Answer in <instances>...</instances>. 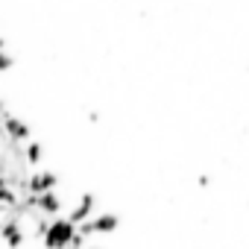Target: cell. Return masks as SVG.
Wrapping results in <instances>:
<instances>
[{"instance_id":"7a4b0ae2","label":"cell","mask_w":249,"mask_h":249,"mask_svg":"<svg viewBox=\"0 0 249 249\" xmlns=\"http://www.w3.org/2000/svg\"><path fill=\"white\" fill-rule=\"evenodd\" d=\"M0 126H3V135H6V141H15V144H24V141H30V126L21 120V117H15V114H3L0 117Z\"/></svg>"},{"instance_id":"9c48e42d","label":"cell","mask_w":249,"mask_h":249,"mask_svg":"<svg viewBox=\"0 0 249 249\" xmlns=\"http://www.w3.org/2000/svg\"><path fill=\"white\" fill-rule=\"evenodd\" d=\"M3 188H9V185H6V176L0 173V191H3Z\"/></svg>"},{"instance_id":"6da1fadb","label":"cell","mask_w":249,"mask_h":249,"mask_svg":"<svg viewBox=\"0 0 249 249\" xmlns=\"http://www.w3.org/2000/svg\"><path fill=\"white\" fill-rule=\"evenodd\" d=\"M73 234H76V226L68 223V217H53L50 229L44 234V249H68Z\"/></svg>"},{"instance_id":"5b68a950","label":"cell","mask_w":249,"mask_h":249,"mask_svg":"<svg viewBox=\"0 0 249 249\" xmlns=\"http://www.w3.org/2000/svg\"><path fill=\"white\" fill-rule=\"evenodd\" d=\"M36 211H38L41 217H59V211H62V196H59L56 191L38 194V196H36Z\"/></svg>"},{"instance_id":"8992f818","label":"cell","mask_w":249,"mask_h":249,"mask_svg":"<svg viewBox=\"0 0 249 249\" xmlns=\"http://www.w3.org/2000/svg\"><path fill=\"white\" fill-rule=\"evenodd\" d=\"M94 205H97V199H94V194H82L79 196V205L68 214V223H73V226H82L85 220H91L94 217Z\"/></svg>"},{"instance_id":"4fadbf2b","label":"cell","mask_w":249,"mask_h":249,"mask_svg":"<svg viewBox=\"0 0 249 249\" xmlns=\"http://www.w3.org/2000/svg\"><path fill=\"white\" fill-rule=\"evenodd\" d=\"M0 229H3V220H0Z\"/></svg>"},{"instance_id":"52a82bcc","label":"cell","mask_w":249,"mask_h":249,"mask_svg":"<svg viewBox=\"0 0 249 249\" xmlns=\"http://www.w3.org/2000/svg\"><path fill=\"white\" fill-rule=\"evenodd\" d=\"M41 159H44V147L38 141H27V147H24V164L27 167H38Z\"/></svg>"},{"instance_id":"8fae6325","label":"cell","mask_w":249,"mask_h":249,"mask_svg":"<svg viewBox=\"0 0 249 249\" xmlns=\"http://www.w3.org/2000/svg\"><path fill=\"white\" fill-rule=\"evenodd\" d=\"M3 114H6V103H3V100H0V117H3Z\"/></svg>"},{"instance_id":"ba28073f","label":"cell","mask_w":249,"mask_h":249,"mask_svg":"<svg viewBox=\"0 0 249 249\" xmlns=\"http://www.w3.org/2000/svg\"><path fill=\"white\" fill-rule=\"evenodd\" d=\"M12 65H15V56H9V53L3 50V53H0V73H6Z\"/></svg>"},{"instance_id":"30bf717a","label":"cell","mask_w":249,"mask_h":249,"mask_svg":"<svg viewBox=\"0 0 249 249\" xmlns=\"http://www.w3.org/2000/svg\"><path fill=\"white\" fill-rule=\"evenodd\" d=\"M3 50H6V38H3V36H0V53H3Z\"/></svg>"},{"instance_id":"277c9868","label":"cell","mask_w":249,"mask_h":249,"mask_svg":"<svg viewBox=\"0 0 249 249\" xmlns=\"http://www.w3.org/2000/svg\"><path fill=\"white\" fill-rule=\"evenodd\" d=\"M0 237H3L6 249H21V246H24V240H27V234H24V226H21L15 217H6V220H3Z\"/></svg>"},{"instance_id":"3957f363","label":"cell","mask_w":249,"mask_h":249,"mask_svg":"<svg viewBox=\"0 0 249 249\" xmlns=\"http://www.w3.org/2000/svg\"><path fill=\"white\" fill-rule=\"evenodd\" d=\"M56 185H59V176L53 170H36V173L27 176V194H33V196L56 191Z\"/></svg>"},{"instance_id":"7c38bea8","label":"cell","mask_w":249,"mask_h":249,"mask_svg":"<svg viewBox=\"0 0 249 249\" xmlns=\"http://www.w3.org/2000/svg\"><path fill=\"white\" fill-rule=\"evenodd\" d=\"M85 249H97V246H85Z\"/></svg>"}]
</instances>
